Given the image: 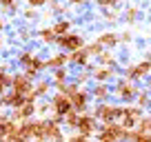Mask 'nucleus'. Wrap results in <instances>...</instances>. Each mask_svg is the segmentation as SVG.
Segmentation results:
<instances>
[{
	"mask_svg": "<svg viewBox=\"0 0 151 142\" xmlns=\"http://www.w3.org/2000/svg\"><path fill=\"white\" fill-rule=\"evenodd\" d=\"M98 129H100V122L89 113V111H87V113H80L78 127H76V131H78V133H82L85 138H93L96 133H98Z\"/></svg>",
	"mask_w": 151,
	"mask_h": 142,
	"instance_id": "nucleus-6",
	"label": "nucleus"
},
{
	"mask_svg": "<svg viewBox=\"0 0 151 142\" xmlns=\"http://www.w3.org/2000/svg\"><path fill=\"white\" fill-rule=\"evenodd\" d=\"M85 49H87V53H89L91 58H98L100 53L104 51V49H102V44H100L98 40H93V42H87V44H85Z\"/></svg>",
	"mask_w": 151,
	"mask_h": 142,
	"instance_id": "nucleus-25",
	"label": "nucleus"
},
{
	"mask_svg": "<svg viewBox=\"0 0 151 142\" xmlns=\"http://www.w3.org/2000/svg\"><path fill=\"white\" fill-rule=\"evenodd\" d=\"M122 111H124V107H120V104L98 102L93 107V111H89V113L93 115L100 124H104V122H118V120L122 118Z\"/></svg>",
	"mask_w": 151,
	"mask_h": 142,
	"instance_id": "nucleus-1",
	"label": "nucleus"
},
{
	"mask_svg": "<svg viewBox=\"0 0 151 142\" xmlns=\"http://www.w3.org/2000/svg\"><path fill=\"white\" fill-rule=\"evenodd\" d=\"M45 5H49V0H27V7H31V9H40Z\"/></svg>",
	"mask_w": 151,
	"mask_h": 142,
	"instance_id": "nucleus-34",
	"label": "nucleus"
},
{
	"mask_svg": "<svg viewBox=\"0 0 151 142\" xmlns=\"http://www.w3.org/2000/svg\"><path fill=\"white\" fill-rule=\"evenodd\" d=\"M96 40L102 44V49H113V47H118V44H120V36H118V33H113V31L100 33Z\"/></svg>",
	"mask_w": 151,
	"mask_h": 142,
	"instance_id": "nucleus-15",
	"label": "nucleus"
},
{
	"mask_svg": "<svg viewBox=\"0 0 151 142\" xmlns=\"http://www.w3.org/2000/svg\"><path fill=\"white\" fill-rule=\"evenodd\" d=\"M7 118V113H5V109H0V122H2V120Z\"/></svg>",
	"mask_w": 151,
	"mask_h": 142,
	"instance_id": "nucleus-40",
	"label": "nucleus"
},
{
	"mask_svg": "<svg viewBox=\"0 0 151 142\" xmlns=\"http://www.w3.org/2000/svg\"><path fill=\"white\" fill-rule=\"evenodd\" d=\"M98 65H102V67H116V56H113L111 49H104V51L98 56Z\"/></svg>",
	"mask_w": 151,
	"mask_h": 142,
	"instance_id": "nucleus-21",
	"label": "nucleus"
},
{
	"mask_svg": "<svg viewBox=\"0 0 151 142\" xmlns=\"http://www.w3.org/2000/svg\"><path fill=\"white\" fill-rule=\"evenodd\" d=\"M18 142H33V140H18Z\"/></svg>",
	"mask_w": 151,
	"mask_h": 142,
	"instance_id": "nucleus-42",
	"label": "nucleus"
},
{
	"mask_svg": "<svg viewBox=\"0 0 151 142\" xmlns=\"http://www.w3.org/2000/svg\"><path fill=\"white\" fill-rule=\"evenodd\" d=\"M45 65H47V69H51V71H56V69H65V67L69 65V53H65V51L51 53V56L45 60Z\"/></svg>",
	"mask_w": 151,
	"mask_h": 142,
	"instance_id": "nucleus-11",
	"label": "nucleus"
},
{
	"mask_svg": "<svg viewBox=\"0 0 151 142\" xmlns=\"http://www.w3.org/2000/svg\"><path fill=\"white\" fill-rule=\"evenodd\" d=\"M120 42H122V44H127V42H131V33H129V31H124V33H120Z\"/></svg>",
	"mask_w": 151,
	"mask_h": 142,
	"instance_id": "nucleus-36",
	"label": "nucleus"
},
{
	"mask_svg": "<svg viewBox=\"0 0 151 142\" xmlns=\"http://www.w3.org/2000/svg\"><path fill=\"white\" fill-rule=\"evenodd\" d=\"M18 38L20 40H29V31H27V29H20V31H18Z\"/></svg>",
	"mask_w": 151,
	"mask_h": 142,
	"instance_id": "nucleus-37",
	"label": "nucleus"
},
{
	"mask_svg": "<svg viewBox=\"0 0 151 142\" xmlns=\"http://www.w3.org/2000/svg\"><path fill=\"white\" fill-rule=\"evenodd\" d=\"M36 115L38 118H49V115H51V102H49V100L38 102L36 104Z\"/></svg>",
	"mask_w": 151,
	"mask_h": 142,
	"instance_id": "nucleus-23",
	"label": "nucleus"
},
{
	"mask_svg": "<svg viewBox=\"0 0 151 142\" xmlns=\"http://www.w3.org/2000/svg\"><path fill=\"white\" fill-rule=\"evenodd\" d=\"M91 80H93V76H91V71H87V69H80L78 73H76V78H73V82L80 85V87H87Z\"/></svg>",
	"mask_w": 151,
	"mask_h": 142,
	"instance_id": "nucleus-22",
	"label": "nucleus"
},
{
	"mask_svg": "<svg viewBox=\"0 0 151 142\" xmlns=\"http://www.w3.org/2000/svg\"><path fill=\"white\" fill-rule=\"evenodd\" d=\"M22 16H24V20H36V18H38V9H31V7H24Z\"/></svg>",
	"mask_w": 151,
	"mask_h": 142,
	"instance_id": "nucleus-33",
	"label": "nucleus"
},
{
	"mask_svg": "<svg viewBox=\"0 0 151 142\" xmlns=\"http://www.w3.org/2000/svg\"><path fill=\"white\" fill-rule=\"evenodd\" d=\"M104 22H118V9H102Z\"/></svg>",
	"mask_w": 151,
	"mask_h": 142,
	"instance_id": "nucleus-28",
	"label": "nucleus"
},
{
	"mask_svg": "<svg viewBox=\"0 0 151 142\" xmlns=\"http://www.w3.org/2000/svg\"><path fill=\"white\" fill-rule=\"evenodd\" d=\"M71 102V107H73V111H78V113H87V111L91 109L89 102H91V91L89 87H80L78 91H73L71 95H67Z\"/></svg>",
	"mask_w": 151,
	"mask_h": 142,
	"instance_id": "nucleus-3",
	"label": "nucleus"
},
{
	"mask_svg": "<svg viewBox=\"0 0 151 142\" xmlns=\"http://www.w3.org/2000/svg\"><path fill=\"white\" fill-rule=\"evenodd\" d=\"M136 104L140 107V109H147V107L151 104V95H149V91H145V89L138 91V95H136Z\"/></svg>",
	"mask_w": 151,
	"mask_h": 142,
	"instance_id": "nucleus-24",
	"label": "nucleus"
},
{
	"mask_svg": "<svg viewBox=\"0 0 151 142\" xmlns=\"http://www.w3.org/2000/svg\"><path fill=\"white\" fill-rule=\"evenodd\" d=\"M149 73H151V56H147L145 60H140L138 65L127 67V71H124V78H127V80H131V82H136V80H142V78H147Z\"/></svg>",
	"mask_w": 151,
	"mask_h": 142,
	"instance_id": "nucleus-5",
	"label": "nucleus"
},
{
	"mask_svg": "<svg viewBox=\"0 0 151 142\" xmlns=\"http://www.w3.org/2000/svg\"><path fill=\"white\" fill-rule=\"evenodd\" d=\"M136 129H138L140 133H151V115H145V118L138 122Z\"/></svg>",
	"mask_w": 151,
	"mask_h": 142,
	"instance_id": "nucleus-26",
	"label": "nucleus"
},
{
	"mask_svg": "<svg viewBox=\"0 0 151 142\" xmlns=\"http://www.w3.org/2000/svg\"><path fill=\"white\" fill-rule=\"evenodd\" d=\"M14 5H16V0H0V9H2V11L11 9Z\"/></svg>",
	"mask_w": 151,
	"mask_h": 142,
	"instance_id": "nucleus-35",
	"label": "nucleus"
},
{
	"mask_svg": "<svg viewBox=\"0 0 151 142\" xmlns=\"http://www.w3.org/2000/svg\"><path fill=\"white\" fill-rule=\"evenodd\" d=\"M89 62H91V56L87 53V49H85V47L78 49V51H71V53H69V65L78 67V69H85Z\"/></svg>",
	"mask_w": 151,
	"mask_h": 142,
	"instance_id": "nucleus-12",
	"label": "nucleus"
},
{
	"mask_svg": "<svg viewBox=\"0 0 151 142\" xmlns=\"http://www.w3.org/2000/svg\"><path fill=\"white\" fill-rule=\"evenodd\" d=\"M56 44L62 49L65 53H71V51H78V49H82L85 47V38H82L80 33H65V36H58L56 38Z\"/></svg>",
	"mask_w": 151,
	"mask_h": 142,
	"instance_id": "nucleus-4",
	"label": "nucleus"
},
{
	"mask_svg": "<svg viewBox=\"0 0 151 142\" xmlns=\"http://www.w3.org/2000/svg\"><path fill=\"white\" fill-rule=\"evenodd\" d=\"M87 140H91V138H85L82 133H78V131L67 133V142H87Z\"/></svg>",
	"mask_w": 151,
	"mask_h": 142,
	"instance_id": "nucleus-30",
	"label": "nucleus"
},
{
	"mask_svg": "<svg viewBox=\"0 0 151 142\" xmlns=\"http://www.w3.org/2000/svg\"><path fill=\"white\" fill-rule=\"evenodd\" d=\"M78 120H80V113L71 109L69 113L65 115V124H62V127H65V129H69V131H76V127H78Z\"/></svg>",
	"mask_w": 151,
	"mask_h": 142,
	"instance_id": "nucleus-20",
	"label": "nucleus"
},
{
	"mask_svg": "<svg viewBox=\"0 0 151 142\" xmlns=\"http://www.w3.org/2000/svg\"><path fill=\"white\" fill-rule=\"evenodd\" d=\"M96 142H118V140H116V138H111L109 133L98 131V133H96Z\"/></svg>",
	"mask_w": 151,
	"mask_h": 142,
	"instance_id": "nucleus-32",
	"label": "nucleus"
},
{
	"mask_svg": "<svg viewBox=\"0 0 151 142\" xmlns=\"http://www.w3.org/2000/svg\"><path fill=\"white\" fill-rule=\"evenodd\" d=\"M71 5H76V7H80V5H85V2H89V0H69Z\"/></svg>",
	"mask_w": 151,
	"mask_h": 142,
	"instance_id": "nucleus-38",
	"label": "nucleus"
},
{
	"mask_svg": "<svg viewBox=\"0 0 151 142\" xmlns=\"http://www.w3.org/2000/svg\"><path fill=\"white\" fill-rule=\"evenodd\" d=\"M0 31H5V18L0 16Z\"/></svg>",
	"mask_w": 151,
	"mask_h": 142,
	"instance_id": "nucleus-39",
	"label": "nucleus"
},
{
	"mask_svg": "<svg viewBox=\"0 0 151 142\" xmlns=\"http://www.w3.org/2000/svg\"><path fill=\"white\" fill-rule=\"evenodd\" d=\"M49 9H51L53 14H67V5H62L58 0H49Z\"/></svg>",
	"mask_w": 151,
	"mask_h": 142,
	"instance_id": "nucleus-29",
	"label": "nucleus"
},
{
	"mask_svg": "<svg viewBox=\"0 0 151 142\" xmlns=\"http://www.w3.org/2000/svg\"><path fill=\"white\" fill-rule=\"evenodd\" d=\"M36 56H38V53L33 51V49H22V51H18L16 60H18V65H20V67L24 69V67H27V65H29V62H31V60H33Z\"/></svg>",
	"mask_w": 151,
	"mask_h": 142,
	"instance_id": "nucleus-18",
	"label": "nucleus"
},
{
	"mask_svg": "<svg viewBox=\"0 0 151 142\" xmlns=\"http://www.w3.org/2000/svg\"><path fill=\"white\" fill-rule=\"evenodd\" d=\"M11 91H16V93H20L22 98H27L29 93H33V80H29L22 71H18V73H14V85H11Z\"/></svg>",
	"mask_w": 151,
	"mask_h": 142,
	"instance_id": "nucleus-9",
	"label": "nucleus"
},
{
	"mask_svg": "<svg viewBox=\"0 0 151 142\" xmlns=\"http://www.w3.org/2000/svg\"><path fill=\"white\" fill-rule=\"evenodd\" d=\"M93 82H109L113 76H116V71H113V67H102V65H96L93 69Z\"/></svg>",
	"mask_w": 151,
	"mask_h": 142,
	"instance_id": "nucleus-14",
	"label": "nucleus"
},
{
	"mask_svg": "<svg viewBox=\"0 0 151 142\" xmlns=\"http://www.w3.org/2000/svg\"><path fill=\"white\" fill-rule=\"evenodd\" d=\"M49 102H51V113H58V115H62V118L73 109L71 102H69V98H67L62 91H53L51 98H49Z\"/></svg>",
	"mask_w": 151,
	"mask_h": 142,
	"instance_id": "nucleus-7",
	"label": "nucleus"
},
{
	"mask_svg": "<svg viewBox=\"0 0 151 142\" xmlns=\"http://www.w3.org/2000/svg\"><path fill=\"white\" fill-rule=\"evenodd\" d=\"M38 38H40V42L42 44H56V33H53V29L51 27H47V29H40L38 31Z\"/></svg>",
	"mask_w": 151,
	"mask_h": 142,
	"instance_id": "nucleus-19",
	"label": "nucleus"
},
{
	"mask_svg": "<svg viewBox=\"0 0 151 142\" xmlns=\"http://www.w3.org/2000/svg\"><path fill=\"white\" fill-rule=\"evenodd\" d=\"M71 20H67V18H58L56 22L51 24V29H53V33H56V36H65V33H69L71 31Z\"/></svg>",
	"mask_w": 151,
	"mask_h": 142,
	"instance_id": "nucleus-17",
	"label": "nucleus"
},
{
	"mask_svg": "<svg viewBox=\"0 0 151 142\" xmlns=\"http://www.w3.org/2000/svg\"><path fill=\"white\" fill-rule=\"evenodd\" d=\"M138 87L136 82L127 80V78H118L116 80V87H113V95H118L122 102H136V95H138Z\"/></svg>",
	"mask_w": 151,
	"mask_h": 142,
	"instance_id": "nucleus-2",
	"label": "nucleus"
},
{
	"mask_svg": "<svg viewBox=\"0 0 151 142\" xmlns=\"http://www.w3.org/2000/svg\"><path fill=\"white\" fill-rule=\"evenodd\" d=\"M36 104L38 102H31V100H24L20 107H16V109H11L9 118H14L16 122H24V120H31L36 118Z\"/></svg>",
	"mask_w": 151,
	"mask_h": 142,
	"instance_id": "nucleus-8",
	"label": "nucleus"
},
{
	"mask_svg": "<svg viewBox=\"0 0 151 142\" xmlns=\"http://www.w3.org/2000/svg\"><path fill=\"white\" fill-rule=\"evenodd\" d=\"M67 82H71L69 80V69H56V71H51V85H53V89L56 87H62V85H67Z\"/></svg>",
	"mask_w": 151,
	"mask_h": 142,
	"instance_id": "nucleus-16",
	"label": "nucleus"
},
{
	"mask_svg": "<svg viewBox=\"0 0 151 142\" xmlns=\"http://www.w3.org/2000/svg\"><path fill=\"white\" fill-rule=\"evenodd\" d=\"M120 2H122V0H96V5H98L100 9H116Z\"/></svg>",
	"mask_w": 151,
	"mask_h": 142,
	"instance_id": "nucleus-27",
	"label": "nucleus"
},
{
	"mask_svg": "<svg viewBox=\"0 0 151 142\" xmlns=\"http://www.w3.org/2000/svg\"><path fill=\"white\" fill-rule=\"evenodd\" d=\"M33 91H36L38 100L40 98H51L53 85H51V80H47V78H38V80L33 82Z\"/></svg>",
	"mask_w": 151,
	"mask_h": 142,
	"instance_id": "nucleus-13",
	"label": "nucleus"
},
{
	"mask_svg": "<svg viewBox=\"0 0 151 142\" xmlns=\"http://www.w3.org/2000/svg\"><path fill=\"white\" fill-rule=\"evenodd\" d=\"M2 47H5V40H2V36H0V49H2Z\"/></svg>",
	"mask_w": 151,
	"mask_h": 142,
	"instance_id": "nucleus-41",
	"label": "nucleus"
},
{
	"mask_svg": "<svg viewBox=\"0 0 151 142\" xmlns=\"http://www.w3.org/2000/svg\"><path fill=\"white\" fill-rule=\"evenodd\" d=\"M91 98L96 100V102H109V98H111L113 89L109 87V82H93V87H91Z\"/></svg>",
	"mask_w": 151,
	"mask_h": 142,
	"instance_id": "nucleus-10",
	"label": "nucleus"
},
{
	"mask_svg": "<svg viewBox=\"0 0 151 142\" xmlns=\"http://www.w3.org/2000/svg\"><path fill=\"white\" fill-rule=\"evenodd\" d=\"M136 18H138V7H129V9L124 11V20H127L129 24H133Z\"/></svg>",
	"mask_w": 151,
	"mask_h": 142,
	"instance_id": "nucleus-31",
	"label": "nucleus"
}]
</instances>
